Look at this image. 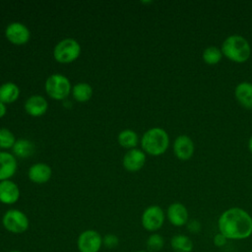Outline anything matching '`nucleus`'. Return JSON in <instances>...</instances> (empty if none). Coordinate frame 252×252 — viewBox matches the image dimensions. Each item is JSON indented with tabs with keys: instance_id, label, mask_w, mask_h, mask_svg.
<instances>
[{
	"instance_id": "f257e3e1",
	"label": "nucleus",
	"mask_w": 252,
	"mask_h": 252,
	"mask_svg": "<svg viewBox=\"0 0 252 252\" xmlns=\"http://www.w3.org/2000/svg\"><path fill=\"white\" fill-rule=\"evenodd\" d=\"M218 229L228 240L246 239L252 235V217L241 208H229L220 216Z\"/></svg>"
},
{
	"instance_id": "f03ea898",
	"label": "nucleus",
	"mask_w": 252,
	"mask_h": 252,
	"mask_svg": "<svg viewBox=\"0 0 252 252\" xmlns=\"http://www.w3.org/2000/svg\"><path fill=\"white\" fill-rule=\"evenodd\" d=\"M221 52L226 58L236 63L246 61L251 54V47L247 39L238 34L229 35L221 45Z\"/></svg>"
},
{
	"instance_id": "7ed1b4c3",
	"label": "nucleus",
	"mask_w": 252,
	"mask_h": 252,
	"mask_svg": "<svg viewBox=\"0 0 252 252\" xmlns=\"http://www.w3.org/2000/svg\"><path fill=\"white\" fill-rule=\"evenodd\" d=\"M169 138L167 133L158 127L148 130L143 135L141 141L143 150L152 156H159L163 154L167 150Z\"/></svg>"
},
{
	"instance_id": "20e7f679",
	"label": "nucleus",
	"mask_w": 252,
	"mask_h": 252,
	"mask_svg": "<svg viewBox=\"0 0 252 252\" xmlns=\"http://www.w3.org/2000/svg\"><path fill=\"white\" fill-rule=\"evenodd\" d=\"M2 224L7 231L20 234L28 230L30 221L25 213L17 209H11L3 215Z\"/></svg>"
},
{
	"instance_id": "39448f33",
	"label": "nucleus",
	"mask_w": 252,
	"mask_h": 252,
	"mask_svg": "<svg viewBox=\"0 0 252 252\" xmlns=\"http://www.w3.org/2000/svg\"><path fill=\"white\" fill-rule=\"evenodd\" d=\"M81 53V46L73 38H65L59 41L54 47L53 55L59 63H71L75 61Z\"/></svg>"
},
{
	"instance_id": "423d86ee",
	"label": "nucleus",
	"mask_w": 252,
	"mask_h": 252,
	"mask_svg": "<svg viewBox=\"0 0 252 252\" xmlns=\"http://www.w3.org/2000/svg\"><path fill=\"white\" fill-rule=\"evenodd\" d=\"M45 91L47 94L54 99H63L68 96L71 91L69 80L61 74L49 76L45 82Z\"/></svg>"
},
{
	"instance_id": "0eeeda50",
	"label": "nucleus",
	"mask_w": 252,
	"mask_h": 252,
	"mask_svg": "<svg viewBox=\"0 0 252 252\" xmlns=\"http://www.w3.org/2000/svg\"><path fill=\"white\" fill-rule=\"evenodd\" d=\"M165 215L163 210L157 205H153L145 209L142 214L141 222L143 227L151 232H155L161 228L164 223Z\"/></svg>"
},
{
	"instance_id": "6e6552de",
	"label": "nucleus",
	"mask_w": 252,
	"mask_h": 252,
	"mask_svg": "<svg viewBox=\"0 0 252 252\" xmlns=\"http://www.w3.org/2000/svg\"><path fill=\"white\" fill-rule=\"evenodd\" d=\"M102 246V236L94 229H87L80 233L77 239L79 252H99Z\"/></svg>"
},
{
	"instance_id": "1a4fd4ad",
	"label": "nucleus",
	"mask_w": 252,
	"mask_h": 252,
	"mask_svg": "<svg viewBox=\"0 0 252 252\" xmlns=\"http://www.w3.org/2000/svg\"><path fill=\"white\" fill-rule=\"evenodd\" d=\"M5 35L10 42L21 45L29 41L31 34L29 29L24 24L15 22L8 25L5 31Z\"/></svg>"
},
{
	"instance_id": "9d476101",
	"label": "nucleus",
	"mask_w": 252,
	"mask_h": 252,
	"mask_svg": "<svg viewBox=\"0 0 252 252\" xmlns=\"http://www.w3.org/2000/svg\"><path fill=\"white\" fill-rule=\"evenodd\" d=\"M166 217L168 221L176 227L186 225L189 220V213L187 208L179 202L172 203L168 206Z\"/></svg>"
},
{
	"instance_id": "9b49d317",
	"label": "nucleus",
	"mask_w": 252,
	"mask_h": 252,
	"mask_svg": "<svg viewBox=\"0 0 252 252\" xmlns=\"http://www.w3.org/2000/svg\"><path fill=\"white\" fill-rule=\"evenodd\" d=\"M173 152L181 160L189 159L194 153V143L187 135L178 136L173 143Z\"/></svg>"
},
{
	"instance_id": "f8f14e48",
	"label": "nucleus",
	"mask_w": 252,
	"mask_h": 252,
	"mask_svg": "<svg viewBox=\"0 0 252 252\" xmlns=\"http://www.w3.org/2000/svg\"><path fill=\"white\" fill-rule=\"evenodd\" d=\"M146 161V155L143 151L138 149L129 150L123 158V166L128 171H138L143 167Z\"/></svg>"
},
{
	"instance_id": "ddd939ff",
	"label": "nucleus",
	"mask_w": 252,
	"mask_h": 252,
	"mask_svg": "<svg viewBox=\"0 0 252 252\" xmlns=\"http://www.w3.org/2000/svg\"><path fill=\"white\" fill-rule=\"evenodd\" d=\"M20 197V189L11 180L0 181V202L6 205L15 204Z\"/></svg>"
},
{
	"instance_id": "4468645a",
	"label": "nucleus",
	"mask_w": 252,
	"mask_h": 252,
	"mask_svg": "<svg viewBox=\"0 0 252 252\" xmlns=\"http://www.w3.org/2000/svg\"><path fill=\"white\" fill-rule=\"evenodd\" d=\"M17 170V160L7 152H0V181L8 180Z\"/></svg>"
},
{
	"instance_id": "2eb2a0df",
	"label": "nucleus",
	"mask_w": 252,
	"mask_h": 252,
	"mask_svg": "<svg viewBox=\"0 0 252 252\" xmlns=\"http://www.w3.org/2000/svg\"><path fill=\"white\" fill-rule=\"evenodd\" d=\"M47 106L46 99L41 95H32L25 102V110L28 114L34 117L44 114Z\"/></svg>"
},
{
	"instance_id": "dca6fc26",
	"label": "nucleus",
	"mask_w": 252,
	"mask_h": 252,
	"mask_svg": "<svg viewBox=\"0 0 252 252\" xmlns=\"http://www.w3.org/2000/svg\"><path fill=\"white\" fill-rule=\"evenodd\" d=\"M51 173H52V171H51V168L49 167V165H47L45 163L38 162V163L32 164L30 167L28 175H29V178L32 182L41 184V183L47 182L50 179Z\"/></svg>"
},
{
	"instance_id": "f3484780",
	"label": "nucleus",
	"mask_w": 252,
	"mask_h": 252,
	"mask_svg": "<svg viewBox=\"0 0 252 252\" xmlns=\"http://www.w3.org/2000/svg\"><path fill=\"white\" fill-rule=\"evenodd\" d=\"M235 98L239 104L247 109H252V84L242 82L238 84L234 91Z\"/></svg>"
},
{
	"instance_id": "a211bd4d",
	"label": "nucleus",
	"mask_w": 252,
	"mask_h": 252,
	"mask_svg": "<svg viewBox=\"0 0 252 252\" xmlns=\"http://www.w3.org/2000/svg\"><path fill=\"white\" fill-rule=\"evenodd\" d=\"M170 247L174 252H192L194 248V243L192 239L182 233L173 235L170 238Z\"/></svg>"
},
{
	"instance_id": "6ab92c4d",
	"label": "nucleus",
	"mask_w": 252,
	"mask_h": 252,
	"mask_svg": "<svg viewBox=\"0 0 252 252\" xmlns=\"http://www.w3.org/2000/svg\"><path fill=\"white\" fill-rule=\"evenodd\" d=\"M20 94L19 87L14 83H5L0 86V101L5 103H12L17 100Z\"/></svg>"
},
{
	"instance_id": "aec40b11",
	"label": "nucleus",
	"mask_w": 252,
	"mask_h": 252,
	"mask_svg": "<svg viewBox=\"0 0 252 252\" xmlns=\"http://www.w3.org/2000/svg\"><path fill=\"white\" fill-rule=\"evenodd\" d=\"M12 150L14 155L17 156L18 158H26L32 155L34 148L31 141L27 139H19L15 142Z\"/></svg>"
},
{
	"instance_id": "412c9836",
	"label": "nucleus",
	"mask_w": 252,
	"mask_h": 252,
	"mask_svg": "<svg viewBox=\"0 0 252 252\" xmlns=\"http://www.w3.org/2000/svg\"><path fill=\"white\" fill-rule=\"evenodd\" d=\"M72 94L77 101L86 102L92 97L93 89L87 83H79L73 87Z\"/></svg>"
},
{
	"instance_id": "4be33fe9",
	"label": "nucleus",
	"mask_w": 252,
	"mask_h": 252,
	"mask_svg": "<svg viewBox=\"0 0 252 252\" xmlns=\"http://www.w3.org/2000/svg\"><path fill=\"white\" fill-rule=\"evenodd\" d=\"M118 142L122 147L126 149H132L138 144V135L133 130H123L118 135Z\"/></svg>"
},
{
	"instance_id": "5701e85b",
	"label": "nucleus",
	"mask_w": 252,
	"mask_h": 252,
	"mask_svg": "<svg viewBox=\"0 0 252 252\" xmlns=\"http://www.w3.org/2000/svg\"><path fill=\"white\" fill-rule=\"evenodd\" d=\"M164 246V238L161 234L153 232L146 240V247L148 252H158Z\"/></svg>"
},
{
	"instance_id": "b1692460",
	"label": "nucleus",
	"mask_w": 252,
	"mask_h": 252,
	"mask_svg": "<svg viewBox=\"0 0 252 252\" xmlns=\"http://www.w3.org/2000/svg\"><path fill=\"white\" fill-rule=\"evenodd\" d=\"M203 60L209 65H215L219 63L222 57L221 49L217 46H208L203 51Z\"/></svg>"
},
{
	"instance_id": "393cba45",
	"label": "nucleus",
	"mask_w": 252,
	"mask_h": 252,
	"mask_svg": "<svg viewBox=\"0 0 252 252\" xmlns=\"http://www.w3.org/2000/svg\"><path fill=\"white\" fill-rule=\"evenodd\" d=\"M16 140L13 133L6 129L0 128V148L2 149H10L13 148Z\"/></svg>"
},
{
	"instance_id": "a878e982",
	"label": "nucleus",
	"mask_w": 252,
	"mask_h": 252,
	"mask_svg": "<svg viewBox=\"0 0 252 252\" xmlns=\"http://www.w3.org/2000/svg\"><path fill=\"white\" fill-rule=\"evenodd\" d=\"M119 244V238L112 233H108L102 237V245H104L108 249L116 248Z\"/></svg>"
},
{
	"instance_id": "bb28decb",
	"label": "nucleus",
	"mask_w": 252,
	"mask_h": 252,
	"mask_svg": "<svg viewBox=\"0 0 252 252\" xmlns=\"http://www.w3.org/2000/svg\"><path fill=\"white\" fill-rule=\"evenodd\" d=\"M186 229L192 234H197L202 230V224L197 220H189L186 223Z\"/></svg>"
},
{
	"instance_id": "cd10ccee",
	"label": "nucleus",
	"mask_w": 252,
	"mask_h": 252,
	"mask_svg": "<svg viewBox=\"0 0 252 252\" xmlns=\"http://www.w3.org/2000/svg\"><path fill=\"white\" fill-rule=\"evenodd\" d=\"M227 242H228V239L222 233H220V232L216 233L214 235V237H213V243L218 248L224 247L227 244Z\"/></svg>"
},
{
	"instance_id": "c85d7f7f",
	"label": "nucleus",
	"mask_w": 252,
	"mask_h": 252,
	"mask_svg": "<svg viewBox=\"0 0 252 252\" xmlns=\"http://www.w3.org/2000/svg\"><path fill=\"white\" fill-rule=\"evenodd\" d=\"M5 113H6V106L3 102L0 101V118L3 117L5 115Z\"/></svg>"
},
{
	"instance_id": "c756f323",
	"label": "nucleus",
	"mask_w": 252,
	"mask_h": 252,
	"mask_svg": "<svg viewBox=\"0 0 252 252\" xmlns=\"http://www.w3.org/2000/svg\"><path fill=\"white\" fill-rule=\"evenodd\" d=\"M248 149H249L250 153L252 154V136L250 137V139H249V142H248Z\"/></svg>"
},
{
	"instance_id": "7c9ffc66",
	"label": "nucleus",
	"mask_w": 252,
	"mask_h": 252,
	"mask_svg": "<svg viewBox=\"0 0 252 252\" xmlns=\"http://www.w3.org/2000/svg\"><path fill=\"white\" fill-rule=\"evenodd\" d=\"M135 252H148L147 250H138V251H135Z\"/></svg>"
},
{
	"instance_id": "2f4dec72",
	"label": "nucleus",
	"mask_w": 252,
	"mask_h": 252,
	"mask_svg": "<svg viewBox=\"0 0 252 252\" xmlns=\"http://www.w3.org/2000/svg\"><path fill=\"white\" fill-rule=\"evenodd\" d=\"M9 252H22V251H20V250H11Z\"/></svg>"
},
{
	"instance_id": "473e14b6",
	"label": "nucleus",
	"mask_w": 252,
	"mask_h": 252,
	"mask_svg": "<svg viewBox=\"0 0 252 252\" xmlns=\"http://www.w3.org/2000/svg\"><path fill=\"white\" fill-rule=\"evenodd\" d=\"M249 252H252V249H251V250H250V251H249Z\"/></svg>"
}]
</instances>
